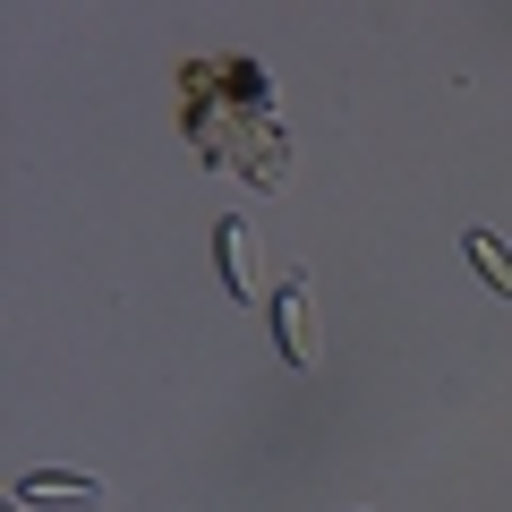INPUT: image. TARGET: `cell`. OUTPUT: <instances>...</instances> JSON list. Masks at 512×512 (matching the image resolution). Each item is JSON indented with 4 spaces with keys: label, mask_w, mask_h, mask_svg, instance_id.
<instances>
[{
    "label": "cell",
    "mask_w": 512,
    "mask_h": 512,
    "mask_svg": "<svg viewBox=\"0 0 512 512\" xmlns=\"http://www.w3.org/2000/svg\"><path fill=\"white\" fill-rule=\"evenodd\" d=\"M461 248H470V265L495 282V299H512V248H504V239H495V231H470Z\"/></svg>",
    "instance_id": "4"
},
{
    "label": "cell",
    "mask_w": 512,
    "mask_h": 512,
    "mask_svg": "<svg viewBox=\"0 0 512 512\" xmlns=\"http://www.w3.org/2000/svg\"><path fill=\"white\" fill-rule=\"evenodd\" d=\"M18 504H26V512H103L111 495L94 487V478H69V470H35V478H18Z\"/></svg>",
    "instance_id": "1"
},
{
    "label": "cell",
    "mask_w": 512,
    "mask_h": 512,
    "mask_svg": "<svg viewBox=\"0 0 512 512\" xmlns=\"http://www.w3.org/2000/svg\"><path fill=\"white\" fill-rule=\"evenodd\" d=\"M214 265H222V291L256 299V265H248V222H222L214 231Z\"/></svg>",
    "instance_id": "3"
},
{
    "label": "cell",
    "mask_w": 512,
    "mask_h": 512,
    "mask_svg": "<svg viewBox=\"0 0 512 512\" xmlns=\"http://www.w3.org/2000/svg\"><path fill=\"white\" fill-rule=\"evenodd\" d=\"M274 342H282L291 367H316V325H308V282H299V274L274 291Z\"/></svg>",
    "instance_id": "2"
}]
</instances>
